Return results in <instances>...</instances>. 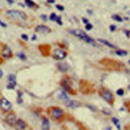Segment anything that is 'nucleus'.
I'll return each instance as SVG.
<instances>
[{"label":"nucleus","mask_w":130,"mask_h":130,"mask_svg":"<svg viewBox=\"0 0 130 130\" xmlns=\"http://www.w3.org/2000/svg\"><path fill=\"white\" fill-rule=\"evenodd\" d=\"M70 33L73 35L78 36L79 39H81L82 41H84V42H87L88 44H91V45H93V46H96L95 41L93 40L91 36H88L85 32H83V30H80V29H74V30H70Z\"/></svg>","instance_id":"1"},{"label":"nucleus","mask_w":130,"mask_h":130,"mask_svg":"<svg viewBox=\"0 0 130 130\" xmlns=\"http://www.w3.org/2000/svg\"><path fill=\"white\" fill-rule=\"evenodd\" d=\"M49 113H50V116L53 120H61V119H62L65 116L62 109L58 108V107H51L49 109Z\"/></svg>","instance_id":"2"},{"label":"nucleus","mask_w":130,"mask_h":130,"mask_svg":"<svg viewBox=\"0 0 130 130\" xmlns=\"http://www.w3.org/2000/svg\"><path fill=\"white\" fill-rule=\"evenodd\" d=\"M7 15H9L10 18L15 19V20H21V21H23V20L26 19V15L23 12H21V10H16V9L7 10Z\"/></svg>","instance_id":"3"},{"label":"nucleus","mask_w":130,"mask_h":130,"mask_svg":"<svg viewBox=\"0 0 130 130\" xmlns=\"http://www.w3.org/2000/svg\"><path fill=\"white\" fill-rule=\"evenodd\" d=\"M100 95H101V97L105 100L106 102H108L109 104H113V101H114V98H113V93L110 91L106 90V88H102L101 91H100Z\"/></svg>","instance_id":"4"},{"label":"nucleus","mask_w":130,"mask_h":130,"mask_svg":"<svg viewBox=\"0 0 130 130\" xmlns=\"http://www.w3.org/2000/svg\"><path fill=\"white\" fill-rule=\"evenodd\" d=\"M0 108H1L4 113H9L12 109V103H10L6 98L2 97L0 99Z\"/></svg>","instance_id":"5"},{"label":"nucleus","mask_w":130,"mask_h":130,"mask_svg":"<svg viewBox=\"0 0 130 130\" xmlns=\"http://www.w3.org/2000/svg\"><path fill=\"white\" fill-rule=\"evenodd\" d=\"M67 56V52L61 50V49H55L53 51V57L55 59H58V61H62L64 58Z\"/></svg>","instance_id":"6"},{"label":"nucleus","mask_w":130,"mask_h":130,"mask_svg":"<svg viewBox=\"0 0 130 130\" xmlns=\"http://www.w3.org/2000/svg\"><path fill=\"white\" fill-rule=\"evenodd\" d=\"M5 122L9 125L10 126H15V124H16V122H17V117H16V114H15L14 113H7L6 116H5Z\"/></svg>","instance_id":"7"},{"label":"nucleus","mask_w":130,"mask_h":130,"mask_svg":"<svg viewBox=\"0 0 130 130\" xmlns=\"http://www.w3.org/2000/svg\"><path fill=\"white\" fill-rule=\"evenodd\" d=\"M35 31L39 33H44V35H47L51 31V29L46 25H39L35 27Z\"/></svg>","instance_id":"8"},{"label":"nucleus","mask_w":130,"mask_h":130,"mask_svg":"<svg viewBox=\"0 0 130 130\" xmlns=\"http://www.w3.org/2000/svg\"><path fill=\"white\" fill-rule=\"evenodd\" d=\"M15 127H16L17 130H25V128L27 127V124H26V122H24L23 120H17L16 124H15Z\"/></svg>","instance_id":"9"},{"label":"nucleus","mask_w":130,"mask_h":130,"mask_svg":"<svg viewBox=\"0 0 130 130\" xmlns=\"http://www.w3.org/2000/svg\"><path fill=\"white\" fill-rule=\"evenodd\" d=\"M1 55H2V57H4V58H10L12 57V55H13V52L9 47H5V48H3L2 49Z\"/></svg>","instance_id":"10"},{"label":"nucleus","mask_w":130,"mask_h":130,"mask_svg":"<svg viewBox=\"0 0 130 130\" xmlns=\"http://www.w3.org/2000/svg\"><path fill=\"white\" fill-rule=\"evenodd\" d=\"M42 130H49L50 129V124H49V120L47 118L44 117L42 119V125H41Z\"/></svg>","instance_id":"11"},{"label":"nucleus","mask_w":130,"mask_h":130,"mask_svg":"<svg viewBox=\"0 0 130 130\" xmlns=\"http://www.w3.org/2000/svg\"><path fill=\"white\" fill-rule=\"evenodd\" d=\"M65 104L68 107H71V108H75V107H78V106H80V103H78V102H75V101H73V100H67V101H65Z\"/></svg>","instance_id":"12"},{"label":"nucleus","mask_w":130,"mask_h":130,"mask_svg":"<svg viewBox=\"0 0 130 130\" xmlns=\"http://www.w3.org/2000/svg\"><path fill=\"white\" fill-rule=\"evenodd\" d=\"M57 69L59 70V71H61V72H67L69 70V66L67 64H58L57 65Z\"/></svg>","instance_id":"13"},{"label":"nucleus","mask_w":130,"mask_h":130,"mask_svg":"<svg viewBox=\"0 0 130 130\" xmlns=\"http://www.w3.org/2000/svg\"><path fill=\"white\" fill-rule=\"evenodd\" d=\"M99 41V42L100 43H102L103 44V45H105V46H108V47H110V48H113V49H116V46H114V45H113V44H111V43H109V42H107V41H105V40H102V39H99L98 40Z\"/></svg>","instance_id":"14"},{"label":"nucleus","mask_w":130,"mask_h":130,"mask_svg":"<svg viewBox=\"0 0 130 130\" xmlns=\"http://www.w3.org/2000/svg\"><path fill=\"white\" fill-rule=\"evenodd\" d=\"M57 97H58L59 99H61V100H65V101H67V100L69 99V98H68V96H67V94H66V93H65L64 91L59 93V94L57 95Z\"/></svg>","instance_id":"15"},{"label":"nucleus","mask_w":130,"mask_h":130,"mask_svg":"<svg viewBox=\"0 0 130 130\" xmlns=\"http://www.w3.org/2000/svg\"><path fill=\"white\" fill-rule=\"evenodd\" d=\"M113 123L114 124V126L119 129V130H121V126H120V122H119V120L117 118H113Z\"/></svg>","instance_id":"16"},{"label":"nucleus","mask_w":130,"mask_h":130,"mask_svg":"<svg viewBox=\"0 0 130 130\" xmlns=\"http://www.w3.org/2000/svg\"><path fill=\"white\" fill-rule=\"evenodd\" d=\"M127 53L128 52L125 50H116V54L120 55V56H125V55H127Z\"/></svg>","instance_id":"17"},{"label":"nucleus","mask_w":130,"mask_h":130,"mask_svg":"<svg viewBox=\"0 0 130 130\" xmlns=\"http://www.w3.org/2000/svg\"><path fill=\"white\" fill-rule=\"evenodd\" d=\"M9 82H16V76L14 74L9 75Z\"/></svg>","instance_id":"18"},{"label":"nucleus","mask_w":130,"mask_h":130,"mask_svg":"<svg viewBox=\"0 0 130 130\" xmlns=\"http://www.w3.org/2000/svg\"><path fill=\"white\" fill-rule=\"evenodd\" d=\"M111 18H113V20L118 21V22H122V21H123V19H122V18L119 16V15H113V17H111Z\"/></svg>","instance_id":"19"},{"label":"nucleus","mask_w":130,"mask_h":130,"mask_svg":"<svg viewBox=\"0 0 130 130\" xmlns=\"http://www.w3.org/2000/svg\"><path fill=\"white\" fill-rule=\"evenodd\" d=\"M25 3L27 4L29 7H32V6H35V3L33 1H30V0H25Z\"/></svg>","instance_id":"20"},{"label":"nucleus","mask_w":130,"mask_h":130,"mask_svg":"<svg viewBox=\"0 0 130 130\" xmlns=\"http://www.w3.org/2000/svg\"><path fill=\"white\" fill-rule=\"evenodd\" d=\"M117 94L119 96H123L124 95V90H123V88H120V90H118L117 91Z\"/></svg>","instance_id":"21"},{"label":"nucleus","mask_w":130,"mask_h":130,"mask_svg":"<svg viewBox=\"0 0 130 130\" xmlns=\"http://www.w3.org/2000/svg\"><path fill=\"white\" fill-rule=\"evenodd\" d=\"M17 55H18V56H20V58L22 59V61H25V59H26V56H25L23 53H18Z\"/></svg>","instance_id":"22"},{"label":"nucleus","mask_w":130,"mask_h":130,"mask_svg":"<svg viewBox=\"0 0 130 130\" xmlns=\"http://www.w3.org/2000/svg\"><path fill=\"white\" fill-rule=\"evenodd\" d=\"M56 18H57V16H56L55 14H51V16H50V20L54 21V20H56Z\"/></svg>","instance_id":"23"},{"label":"nucleus","mask_w":130,"mask_h":130,"mask_svg":"<svg viewBox=\"0 0 130 130\" xmlns=\"http://www.w3.org/2000/svg\"><path fill=\"white\" fill-rule=\"evenodd\" d=\"M85 28H87V30H91V29L93 28V25H92V24H90V23H87V26H85Z\"/></svg>","instance_id":"24"},{"label":"nucleus","mask_w":130,"mask_h":130,"mask_svg":"<svg viewBox=\"0 0 130 130\" xmlns=\"http://www.w3.org/2000/svg\"><path fill=\"white\" fill-rule=\"evenodd\" d=\"M56 21H57V23H58L59 25H62V22H61V17H57V18H56Z\"/></svg>","instance_id":"25"},{"label":"nucleus","mask_w":130,"mask_h":130,"mask_svg":"<svg viewBox=\"0 0 130 130\" xmlns=\"http://www.w3.org/2000/svg\"><path fill=\"white\" fill-rule=\"evenodd\" d=\"M56 9H59V10H64V9H64V6H62V5H58V4L56 5Z\"/></svg>","instance_id":"26"},{"label":"nucleus","mask_w":130,"mask_h":130,"mask_svg":"<svg viewBox=\"0 0 130 130\" xmlns=\"http://www.w3.org/2000/svg\"><path fill=\"white\" fill-rule=\"evenodd\" d=\"M109 28H110V30H111V31H114V30H116V29H117V27H116V26H114V25H111Z\"/></svg>","instance_id":"27"},{"label":"nucleus","mask_w":130,"mask_h":130,"mask_svg":"<svg viewBox=\"0 0 130 130\" xmlns=\"http://www.w3.org/2000/svg\"><path fill=\"white\" fill-rule=\"evenodd\" d=\"M123 32H124L127 36H130V31H129V30H123Z\"/></svg>","instance_id":"28"},{"label":"nucleus","mask_w":130,"mask_h":130,"mask_svg":"<svg viewBox=\"0 0 130 130\" xmlns=\"http://www.w3.org/2000/svg\"><path fill=\"white\" fill-rule=\"evenodd\" d=\"M22 39H23L24 41H27L28 40V36L26 35H22Z\"/></svg>","instance_id":"29"},{"label":"nucleus","mask_w":130,"mask_h":130,"mask_svg":"<svg viewBox=\"0 0 130 130\" xmlns=\"http://www.w3.org/2000/svg\"><path fill=\"white\" fill-rule=\"evenodd\" d=\"M87 107H88V108H90V109H93L94 111H96V110H97L96 108H94V106H87Z\"/></svg>","instance_id":"30"},{"label":"nucleus","mask_w":130,"mask_h":130,"mask_svg":"<svg viewBox=\"0 0 130 130\" xmlns=\"http://www.w3.org/2000/svg\"><path fill=\"white\" fill-rule=\"evenodd\" d=\"M42 19H43L44 21H46V20H47V18H46L45 15H42Z\"/></svg>","instance_id":"31"},{"label":"nucleus","mask_w":130,"mask_h":130,"mask_svg":"<svg viewBox=\"0 0 130 130\" xmlns=\"http://www.w3.org/2000/svg\"><path fill=\"white\" fill-rule=\"evenodd\" d=\"M104 113H106V114H110V111H109V110H104Z\"/></svg>","instance_id":"32"},{"label":"nucleus","mask_w":130,"mask_h":130,"mask_svg":"<svg viewBox=\"0 0 130 130\" xmlns=\"http://www.w3.org/2000/svg\"><path fill=\"white\" fill-rule=\"evenodd\" d=\"M0 24H1V26H3V27H6V24H4V23H3V22H1V21H0Z\"/></svg>","instance_id":"33"},{"label":"nucleus","mask_w":130,"mask_h":130,"mask_svg":"<svg viewBox=\"0 0 130 130\" xmlns=\"http://www.w3.org/2000/svg\"><path fill=\"white\" fill-rule=\"evenodd\" d=\"M82 22H84V23H87V24L88 23V21H87V19H84V18H83V19H82Z\"/></svg>","instance_id":"34"},{"label":"nucleus","mask_w":130,"mask_h":130,"mask_svg":"<svg viewBox=\"0 0 130 130\" xmlns=\"http://www.w3.org/2000/svg\"><path fill=\"white\" fill-rule=\"evenodd\" d=\"M54 0H48V3H53Z\"/></svg>","instance_id":"35"},{"label":"nucleus","mask_w":130,"mask_h":130,"mask_svg":"<svg viewBox=\"0 0 130 130\" xmlns=\"http://www.w3.org/2000/svg\"><path fill=\"white\" fill-rule=\"evenodd\" d=\"M1 77H2V71L0 70V78H1Z\"/></svg>","instance_id":"36"},{"label":"nucleus","mask_w":130,"mask_h":130,"mask_svg":"<svg viewBox=\"0 0 130 130\" xmlns=\"http://www.w3.org/2000/svg\"><path fill=\"white\" fill-rule=\"evenodd\" d=\"M128 88H129V90H130V85H129V87H128Z\"/></svg>","instance_id":"37"},{"label":"nucleus","mask_w":130,"mask_h":130,"mask_svg":"<svg viewBox=\"0 0 130 130\" xmlns=\"http://www.w3.org/2000/svg\"><path fill=\"white\" fill-rule=\"evenodd\" d=\"M129 64H130V61H129Z\"/></svg>","instance_id":"38"}]
</instances>
